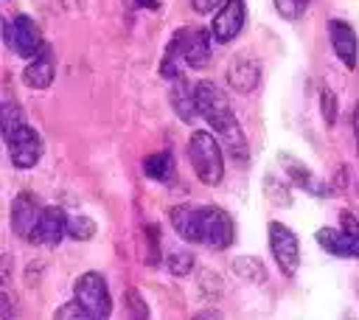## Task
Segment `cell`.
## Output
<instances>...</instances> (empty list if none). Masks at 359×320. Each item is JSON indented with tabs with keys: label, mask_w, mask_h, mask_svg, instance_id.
Returning <instances> with one entry per match:
<instances>
[{
	"label": "cell",
	"mask_w": 359,
	"mask_h": 320,
	"mask_svg": "<svg viewBox=\"0 0 359 320\" xmlns=\"http://www.w3.org/2000/svg\"><path fill=\"white\" fill-rule=\"evenodd\" d=\"M194 98H196V109L199 115L208 121V126H213V132L222 138L227 154L236 163H247L250 160V149H247V135L238 126V118L230 109V101L224 98V93L213 84V81H196L194 84Z\"/></svg>",
	"instance_id": "1"
},
{
	"label": "cell",
	"mask_w": 359,
	"mask_h": 320,
	"mask_svg": "<svg viewBox=\"0 0 359 320\" xmlns=\"http://www.w3.org/2000/svg\"><path fill=\"white\" fill-rule=\"evenodd\" d=\"M188 160H191V168H194L199 182L219 185L224 180V154H222V143L216 140L213 132L196 129L191 135V140H188Z\"/></svg>",
	"instance_id": "2"
},
{
	"label": "cell",
	"mask_w": 359,
	"mask_h": 320,
	"mask_svg": "<svg viewBox=\"0 0 359 320\" xmlns=\"http://www.w3.org/2000/svg\"><path fill=\"white\" fill-rule=\"evenodd\" d=\"M3 42L22 59H34L45 48L42 31L28 14H14L3 20Z\"/></svg>",
	"instance_id": "3"
},
{
	"label": "cell",
	"mask_w": 359,
	"mask_h": 320,
	"mask_svg": "<svg viewBox=\"0 0 359 320\" xmlns=\"http://www.w3.org/2000/svg\"><path fill=\"white\" fill-rule=\"evenodd\" d=\"M73 298L79 300V306L87 312V317H109L112 314V298H109V286L104 281L101 272H84L79 275L76 286H73Z\"/></svg>",
	"instance_id": "4"
},
{
	"label": "cell",
	"mask_w": 359,
	"mask_h": 320,
	"mask_svg": "<svg viewBox=\"0 0 359 320\" xmlns=\"http://www.w3.org/2000/svg\"><path fill=\"white\" fill-rule=\"evenodd\" d=\"M233 241H236V227L230 213L219 205H199V244L224 250Z\"/></svg>",
	"instance_id": "5"
},
{
	"label": "cell",
	"mask_w": 359,
	"mask_h": 320,
	"mask_svg": "<svg viewBox=\"0 0 359 320\" xmlns=\"http://www.w3.org/2000/svg\"><path fill=\"white\" fill-rule=\"evenodd\" d=\"M266 239H269V253L278 264V269L292 278L300 267V239L292 227H286L283 222H269L266 225Z\"/></svg>",
	"instance_id": "6"
},
{
	"label": "cell",
	"mask_w": 359,
	"mask_h": 320,
	"mask_svg": "<svg viewBox=\"0 0 359 320\" xmlns=\"http://www.w3.org/2000/svg\"><path fill=\"white\" fill-rule=\"evenodd\" d=\"M3 140L8 146V157H11V163L17 168H34L39 163V157H42V138L25 121L20 126H14Z\"/></svg>",
	"instance_id": "7"
},
{
	"label": "cell",
	"mask_w": 359,
	"mask_h": 320,
	"mask_svg": "<svg viewBox=\"0 0 359 320\" xmlns=\"http://www.w3.org/2000/svg\"><path fill=\"white\" fill-rule=\"evenodd\" d=\"M244 22H247V6H244V0H224V3L216 8L213 22H210L213 39L222 42V45L233 42V39L241 34Z\"/></svg>",
	"instance_id": "8"
},
{
	"label": "cell",
	"mask_w": 359,
	"mask_h": 320,
	"mask_svg": "<svg viewBox=\"0 0 359 320\" xmlns=\"http://www.w3.org/2000/svg\"><path fill=\"white\" fill-rule=\"evenodd\" d=\"M65 236H67V213L59 205H45L28 241L39 247H56Z\"/></svg>",
	"instance_id": "9"
},
{
	"label": "cell",
	"mask_w": 359,
	"mask_h": 320,
	"mask_svg": "<svg viewBox=\"0 0 359 320\" xmlns=\"http://www.w3.org/2000/svg\"><path fill=\"white\" fill-rule=\"evenodd\" d=\"M328 39H331V48H334L337 59H342L345 67H356L359 65L356 31L345 20H328Z\"/></svg>",
	"instance_id": "10"
},
{
	"label": "cell",
	"mask_w": 359,
	"mask_h": 320,
	"mask_svg": "<svg viewBox=\"0 0 359 320\" xmlns=\"http://www.w3.org/2000/svg\"><path fill=\"white\" fill-rule=\"evenodd\" d=\"M227 84L241 95L252 93L261 84V65L252 56H244V53L233 56L230 65H227Z\"/></svg>",
	"instance_id": "11"
},
{
	"label": "cell",
	"mask_w": 359,
	"mask_h": 320,
	"mask_svg": "<svg viewBox=\"0 0 359 320\" xmlns=\"http://www.w3.org/2000/svg\"><path fill=\"white\" fill-rule=\"evenodd\" d=\"M39 213H42V205H39L28 191L17 194L14 202H11V230H14L20 239L28 241L31 233H34V227H36V222H39Z\"/></svg>",
	"instance_id": "12"
},
{
	"label": "cell",
	"mask_w": 359,
	"mask_h": 320,
	"mask_svg": "<svg viewBox=\"0 0 359 320\" xmlns=\"http://www.w3.org/2000/svg\"><path fill=\"white\" fill-rule=\"evenodd\" d=\"M278 160H280V166H283V171H286V177H289L292 185L309 191L311 196H331V188H328L325 182H320V180L314 177V171H309L297 157H292V154H280Z\"/></svg>",
	"instance_id": "13"
},
{
	"label": "cell",
	"mask_w": 359,
	"mask_h": 320,
	"mask_svg": "<svg viewBox=\"0 0 359 320\" xmlns=\"http://www.w3.org/2000/svg\"><path fill=\"white\" fill-rule=\"evenodd\" d=\"M210 34L213 31H208V28H185V65L188 67H208L210 65V56H213V51H210Z\"/></svg>",
	"instance_id": "14"
},
{
	"label": "cell",
	"mask_w": 359,
	"mask_h": 320,
	"mask_svg": "<svg viewBox=\"0 0 359 320\" xmlns=\"http://www.w3.org/2000/svg\"><path fill=\"white\" fill-rule=\"evenodd\" d=\"M53 56H50V48L45 45L25 67H22V84L25 87H31V90H45V87H50V81H53Z\"/></svg>",
	"instance_id": "15"
},
{
	"label": "cell",
	"mask_w": 359,
	"mask_h": 320,
	"mask_svg": "<svg viewBox=\"0 0 359 320\" xmlns=\"http://www.w3.org/2000/svg\"><path fill=\"white\" fill-rule=\"evenodd\" d=\"M314 239L325 253H331L337 258H353V233L345 230L342 225L339 227H320L314 233Z\"/></svg>",
	"instance_id": "16"
},
{
	"label": "cell",
	"mask_w": 359,
	"mask_h": 320,
	"mask_svg": "<svg viewBox=\"0 0 359 320\" xmlns=\"http://www.w3.org/2000/svg\"><path fill=\"white\" fill-rule=\"evenodd\" d=\"M171 227L177 230L180 239L199 244V205L182 202V205L171 208Z\"/></svg>",
	"instance_id": "17"
},
{
	"label": "cell",
	"mask_w": 359,
	"mask_h": 320,
	"mask_svg": "<svg viewBox=\"0 0 359 320\" xmlns=\"http://www.w3.org/2000/svg\"><path fill=\"white\" fill-rule=\"evenodd\" d=\"M171 107H174V112H177L185 124H191V121L199 115L196 98H194V87H188V81H185L182 76L171 79Z\"/></svg>",
	"instance_id": "18"
},
{
	"label": "cell",
	"mask_w": 359,
	"mask_h": 320,
	"mask_svg": "<svg viewBox=\"0 0 359 320\" xmlns=\"http://www.w3.org/2000/svg\"><path fill=\"white\" fill-rule=\"evenodd\" d=\"M182 53H185V28L174 31L171 42H168L165 51H163V62H160V76H163V79H177V76H182V73H180V65L185 62Z\"/></svg>",
	"instance_id": "19"
},
{
	"label": "cell",
	"mask_w": 359,
	"mask_h": 320,
	"mask_svg": "<svg viewBox=\"0 0 359 320\" xmlns=\"http://www.w3.org/2000/svg\"><path fill=\"white\" fill-rule=\"evenodd\" d=\"M143 174L154 182H168L174 177V157L171 152H154L143 157Z\"/></svg>",
	"instance_id": "20"
},
{
	"label": "cell",
	"mask_w": 359,
	"mask_h": 320,
	"mask_svg": "<svg viewBox=\"0 0 359 320\" xmlns=\"http://www.w3.org/2000/svg\"><path fill=\"white\" fill-rule=\"evenodd\" d=\"M233 269L238 278L250 281V284H264L266 281V269H264V261H258L255 255H241L233 261Z\"/></svg>",
	"instance_id": "21"
},
{
	"label": "cell",
	"mask_w": 359,
	"mask_h": 320,
	"mask_svg": "<svg viewBox=\"0 0 359 320\" xmlns=\"http://www.w3.org/2000/svg\"><path fill=\"white\" fill-rule=\"evenodd\" d=\"M95 222L87 213H67V236L76 241H90L95 236Z\"/></svg>",
	"instance_id": "22"
},
{
	"label": "cell",
	"mask_w": 359,
	"mask_h": 320,
	"mask_svg": "<svg viewBox=\"0 0 359 320\" xmlns=\"http://www.w3.org/2000/svg\"><path fill=\"white\" fill-rule=\"evenodd\" d=\"M264 191H266V199H269L272 205H280V208H289V205H292L289 185H283L278 177H266V180H264Z\"/></svg>",
	"instance_id": "23"
},
{
	"label": "cell",
	"mask_w": 359,
	"mask_h": 320,
	"mask_svg": "<svg viewBox=\"0 0 359 320\" xmlns=\"http://www.w3.org/2000/svg\"><path fill=\"white\" fill-rule=\"evenodd\" d=\"M165 267H168V272H171L174 278H182V275H188V272L194 269V255H191L188 250H174V253L168 255Z\"/></svg>",
	"instance_id": "24"
},
{
	"label": "cell",
	"mask_w": 359,
	"mask_h": 320,
	"mask_svg": "<svg viewBox=\"0 0 359 320\" xmlns=\"http://www.w3.org/2000/svg\"><path fill=\"white\" fill-rule=\"evenodd\" d=\"M25 118H22V109L14 104V101H3V107H0V126H3V138L14 129V126H20Z\"/></svg>",
	"instance_id": "25"
},
{
	"label": "cell",
	"mask_w": 359,
	"mask_h": 320,
	"mask_svg": "<svg viewBox=\"0 0 359 320\" xmlns=\"http://www.w3.org/2000/svg\"><path fill=\"white\" fill-rule=\"evenodd\" d=\"M143 233H146V264L157 267L160 264V227L157 225H146Z\"/></svg>",
	"instance_id": "26"
},
{
	"label": "cell",
	"mask_w": 359,
	"mask_h": 320,
	"mask_svg": "<svg viewBox=\"0 0 359 320\" xmlns=\"http://www.w3.org/2000/svg\"><path fill=\"white\" fill-rule=\"evenodd\" d=\"M272 3H275V11L283 20H300L311 0H272Z\"/></svg>",
	"instance_id": "27"
},
{
	"label": "cell",
	"mask_w": 359,
	"mask_h": 320,
	"mask_svg": "<svg viewBox=\"0 0 359 320\" xmlns=\"http://www.w3.org/2000/svg\"><path fill=\"white\" fill-rule=\"evenodd\" d=\"M320 109H323V121L331 126L337 121V112H339V101H337V93L323 87L320 90Z\"/></svg>",
	"instance_id": "28"
},
{
	"label": "cell",
	"mask_w": 359,
	"mask_h": 320,
	"mask_svg": "<svg viewBox=\"0 0 359 320\" xmlns=\"http://www.w3.org/2000/svg\"><path fill=\"white\" fill-rule=\"evenodd\" d=\"M123 300H126V314H129V317H140V320H146V317L151 314L149 306H146V300H143V295H140L137 289H126Z\"/></svg>",
	"instance_id": "29"
},
{
	"label": "cell",
	"mask_w": 359,
	"mask_h": 320,
	"mask_svg": "<svg viewBox=\"0 0 359 320\" xmlns=\"http://www.w3.org/2000/svg\"><path fill=\"white\" fill-rule=\"evenodd\" d=\"M53 317H56V320H65V317H87V312H84V309L79 306V300L73 298L70 303H65L62 309H56V312H53Z\"/></svg>",
	"instance_id": "30"
},
{
	"label": "cell",
	"mask_w": 359,
	"mask_h": 320,
	"mask_svg": "<svg viewBox=\"0 0 359 320\" xmlns=\"http://www.w3.org/2000/svg\"><path fill=\"white\" fill-rule=\"evenodd\" d=\"M222 3H224V0H191V8H194L196 14H210V11H216Z\"/></svg>",
	"instance_id": "31"
},
{
	"label": "cell",
	"mask_w": 359,
	"mask_h": 320,
	"mask_svg": "<svg viewBox=\"0 0 359 320\" xmlns=\"http://www.w3.org/2000/svg\"><path fill=\"white\" fill-rule=\"evenodd\" d=\"M163 6V0H135V8H149V11H157Z\"/></svg>",
	"instance_id": "32"
},
{
	"label": "cell",
	"mask_w": 359,
	"mask_h": 320,
	"mask_svg": "<svg viewBox=\"0 0 359 320\" xmlns=\"http://www.w3.org/2000/svg\"><path fill=\"white\" fill-rule=\"evenodd\" d=\"M353 140H356V154H359V104L353 107Z\"/></svg>",
	"instance_id": "33"
},
{
	"label": "cell",
	"mask_w": 359,
	"mask_h": 320,
	"mask_svg": "<svg viewBox=\"0 0 359 320\" xmlns=\"http://www.w3.org/2000/svg\"><path fill=\"white\" fill-rule=\"evenodd\" d=\"M196 317H199V320H202V317H219V312H199Z\"/></svg>",
	"instance_id": "34"
},
{
	"label": "cell",
	"mask_w": 359,
	"mask_h": 320,
	"mask_svg": "<svg viewBox=\"0 0 359 320\" xmlns=\"http://www.w3.org/2000/svg\"><path fill=\"white\" fill-rule=\"evenodd\" d=\"M62 3H65L67 8H76V3H73V0H62Z\"/></svg>",
	"instance_id": "35"
},
{
	"label": "cell",
	"mask_w": 359,
	"mask_h": 320,
	"mask_svg": "<svg viewBox=\"0 0 359 320\" xmlns=\"http://www.w3.org/2000/svg\"><path fill=\"white\" fill-rule=\"evenodd\" d=\"M356 67H359V65H356Z\"/></svg>",
	"instance_id": "36"
}]
</instances>
